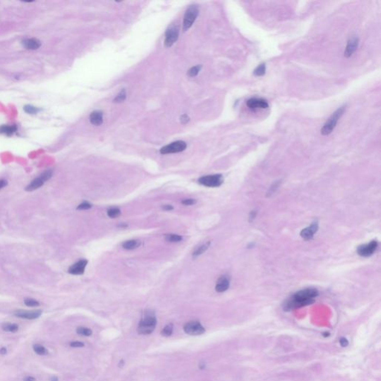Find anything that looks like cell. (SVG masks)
<instances>
[{"instance_id": "277c9868", "label": "cell", "mask_w": 381, "mask_h": 381, "mask_svg": "<svg viewBox=\"0 0 381 381\" xmlns=\"http://www.w3.org/2000/svg\"><path fill=\"white\" fill-rule=\"evenodd\" d=\"M53 175V171L51 169L45 170L42 172L39 177L35 178L34 179L31 181L26 187H25V190L27 191H33V190L38 189L40 187H42L44 185L46 181L49 180Z\"/></svg>"}, {"instance_id": "7402d4cb", "label": "cell", "mask_w": 381, "mask_h": 381, "mask_svg": "<svg viewBox=\"0 0 381 381\" xmlns=\"http://www.w3.org/2000/svg\"><path fill=\"white\" fill-rule=\"evenodd\" d=\"M1 327L4 331L10 332V333H15L19 330V326L13 323H4Z\"/></svg>"}, {"instance_id": "d6986e66", "label": "cell", "mask_w": 381, "mask_h": 381, "mask_svg": "<svg viewBox=\"0 0 381 381\" xmlns=\"http://www.w3.org/2000/svg\"><path fill=\"white\" fill-rule=\"evenodd\" d=\"M16 131L17 127L16 125H1L0 127V133L7 136L13 135Z\"/></svg>"}, {"instance_id": "2e32d148", "label": "cell", "mask_w": 381, "mask_h": 381, "mask_svg": "<svg viewBox=\"0 0 381 381\" xmlns=\"http://www.w3.org/2000/svg\"><path fill=\"white\" fill-rule=\"evenodd\" d=\"M22 44L24 48L28 50L38 49L42 45L40 40L36 38H27L22 40Z\"/></svg>"}, {"instance_id": "1f68e13d", "label": "cell", "mask_w": 381, "mask_h": 381, "mask_svg": "<svg viewBox=\"0 0 381 381\" xmlns=\"http://www.w3.org/2000/svg\"><path fill=\"white\" fill-rule=\"evenodd\" d=\"M24 303H25V304L26 306H28V307H38V306L39 305V301L33 299V298H25V299L24 300Z\"/></svg>"}, {"instance_id": "7bdbcfd3", "label": "cell", "mask_w": 381, "mask_h": 381, "mask_svg": "<svg viewBox=\"0 0 381 381\" xmlns=\"http://www.w3.org/2000/svg\"><path fill=\"white\" fill-rule=\"evenodd\" d=\"M119 226H121V227H126V226H127V224H120Z\"/></svg>"}, {"instance_id": "9c48e42d", "label": "cell", "mask_w": 381, "mask_h": 381, "mask_svg": "<svg viewBox=\"0 0 381 381\" xmlns=\"http://www.w3.org/2000/svg\"><path fill=\"white\" fill-rule=\"evenodd\" d=\"M184 331L192 336H197L205 333V330L203 326L197 321H190L186 323L183 327Z\"/></svg>"}, {"instance_id": "f1b7e54d", "label": "cell", "mask_w": 381, "mask_h": 381, "mask_svg": "<svg viewBox=\"0 0 381 381\" xmlns=\"http://www.w3.org/2000/svg\"><path fill=\"white\" fill-rule=\"evenodd\" d=\"M126 97H127V93H126V91L125 89H123L122 90L120 91L119 93L116 95V97L114 98L113 101L115 103H121V102L124 101V100L126 99Z\"/></svg>"}, {"instance_id": "d4e9b609", "label": "cell", "mask_w": 381, "mask_h": 381, "mask_svg": "<svg viewBox=\"0 0 381 381\" xmlns=\"http://www.w3.org/2000/svg\"><path fill=\"white\" fill-rule=\"evenodd\" d=\"M165 240L168 242H171V243H177V242L181 241L182 240V237L179 235V234H165Z\"/></svg>"}, {"instance_id": "74e56055", "label": "cell", "mask_w": 381, "mask_h": 381, "mask_svg": "<svg viewBox=\"0 0 381 381\" xmlns=\"http://www.w3.org/2000/svg\"><path fill=\"white\" fill-rule=\"evenodd\" d=\"M7 180L5 179H0V190L2 189L3 188H4L5 186H7Z\"/></svg>"}, {"instance_id": "5b68a950", "label": "cell", "mask_w": 381, "mask_h": 381, "mask_svg": "<svg viewBox=\"0 0 381 381\" xmlns=\"http://www.w3.org/2000/svg\"><path fill=\"white\" fill-rule=\"evenodd\" d=\"M223 180V176L221 174H213L206 175L199 178L198 182L200 185L208 188H217L222 185Z\"/></svg>"}, {"instance_id": "8d00e7d4", "label": "cell", "mask_w": 381, "mask_h": 381, "mask_svg": "<svg viewBox=\"0 0 381 381\" xmlns=\"http://www.w3.org/2000/svg\"><path fill=\"white\" fill-rule=\"evenodd\" d=\"M339 342H340V345H342V347H346L347 345H348V341L347 340V339H345V338H343V337L341 338V339H339Z\"/></svg>"}, {"instance_id": "5bb4252c", "label": "cell", "mask_w": 381, "mask_h": 381, "mask_svg": "<svg viewBox=\"0 0 381 381\" xmlns=\"http://www.w3.org/2000/svg\"><path fill=\"white\" fill-rule=\"evenodd\" d=\"M358 45H359V38L356 37V36H353L352 38H350L348 41V43H347L346 47H345L344 56L345 57H350L355 52V51L357 49Z\"/></svg>"}, {"instance_id": "cb8c5ba5", "label": "cell", "mask_w": 381, "mask_h": 381, "mask_svg": "<svg viewBox=\"0 0 381 381\" xmlns=\"http://www.w3.org/2000/svg\"><path fill=\"white\" fill-rule=\"evenodd\" d=\"M107 215L110 218H116L121 215V210L116 207H112V208L107 209Z\"/></svg>"}, {"instance_id": "f35d334b", "label": "cell", "mask_w": 381, "mask_h": 381, "mask_svg": "<svg viewBox=\"0 0 381 381\" xmlns=\"http://www.w3.org/2000/svg\"><path fill=\"white\" fill-rule=\"evenodd\" d=\"M162 208L164 211H171L173 209V207L171 205H164L162 206Z\"/></svg>"}, {"instance_id": "e575fe53", "label": "cell", "mask_w": 381, "mask_h": 381, "mask_svg": "<svg viewBox=\"0 0 381 381\" xmlns=\"http://www.w3.org/2000/svg\"><path fill=\"white\" fill-rule=\"evenodd\" d=\"M70 346L71 347H74V348H80V347H83L84 346V344L83 342H72L70 343Z\"/></svg>"}, {"instance_id": "ba28073f", "label": "cell", "mask_w": 381, "mask_h": 381, "mask_svg": "<svg viewBox=\"0 0 381 381\" xmlns=\"http://www.w3.org/2000/svg\"><path fill=\"white\" fill-rule=\"evenodd\" d=\"M179 28L177 25H172L169 27L164 35V45L170 47L177 41L179 37Z\"/></svg>"}, {"instance_id": "8992f818", "label": "cell", "mask_w": 381, "mask_h": 381, "mask_svg": "<svg viewBox=\"0 0 381 381\" xmlns=\"http://www.w3.org/2000/svg\"><path fill=\"white\" fill-rule=\"evenodd\" d=\"M199 14V9L196 5H190L185 11L183 17L182 29L184 31L188 30L196 20Z\"/></svg>"}, {"instance_id": "484cf974", "label": "cell", "mask_w": 381, "mask_h": 381, "mask_svg": "<svg viewBox=\"0 0 381 381\" xmlns=\"http://www.w3.org/2000/svg\"><path fill=\"white\" fill-rule=\"evenodd\" d=\"M201 68H202V65H196L195 66L191 67L189 70L188 71V75L190 77H195V76L199 74V72L200 71Z\"/></svg>"}, {"instance_id": "9a60e30c", "label": "cell", "mask_w": 381, "mask_h": 381, "mask_svg": "<svg viewBox=\"0 0 381 381\" xmlns=\"http://www.w3.org/2000/svg\"><path fill=\"white\" fill-rule=\"evenodd\" d=\"M230 284V278L228 275H224L220 276L218 278L217 281V284L215 286V289L217 292H222L224 291L227 290Z\"/></svg>"}, {"instance_id": "d590c367", "label": "cell", "mask_w": 381, "mask_h": 381, "mask_svg": "<svg viewBox=\"0 0 381 381\" xmlns=\"http://www.w3.org/2000/svg\"><path fill=\"white\" fill-rule=\"evenodd\" d=\"M180 121L182 124H186L187 122L189 121V117L188 116L187 114H184L180 117Z\"/></svg>"}, {"instance_id": "ffe728a7", "label": "cell", "mask_w": 381, "mask_h": 381, "mask_svg": "<svg viewBox=\"0 0 381 381\" xmlns=\"http://www.w3.org/2000/svg\"><path fill=\"white\" fill-rule=\"evenodd\" d=\"M141 245V241L139 240H126L122 243V247L128 250L137 249Z\"/></svg>"}, {"instance_id": "83f0119b", "label": "cell", "mask_w": 381, "mask_h": 381, "mask_svg": "<svg viewBox=\"0 0 381 381\" xmlns=\"http://www.w3.org/2000/svg\"><path fill=\"white\" fill-rule=\"evenodd\" d=\"M266 72V65L265 63H261L254 70L253 74L256 76H263Z\"/></svg>"}, {"instance_id": "7c38bea8", "label": "cell", "mask_w": 381, "mask_h": 381, "mask_svg": "<svg viewBox=\"0 0 381 381\" xmlns=\"http://www.w3.org/2000/svg\"><path fill=\"white\" fill-rule=\"evenodd\" d=\"M246 106L250 109H266L269 107V103L264 98L252 97L246 101Z\"/></svg>"}, {"instance_id": "f546056e", "label": "cell", "mask_w": 381, "mask_h": 381, "mask_svg": "<svg viewBox=\"0 0 381 381\" xmlns=\"http://www.w3.org/2000/svg\"><path fill=\"white\" fill-rule=\"evenodd\" d=\"M76 331H77V333H78L79 335H82V336H89L92 333V330H91L90 329L85 327H77Z\"/></svg>"}, {"instance_id": "603a6c76", "label": "cell", "mask_w": 381, "mask_h": 381, "mask_svg": "<svg viewBox=\"0 0 381 381\" xmlns=\"http://www.w3.org/2000/svg\"><path fill=\"white\" fill-rule=\"evenodd\" d=\"M33 350L35 353H36L39 355H41V356H45V355H47L48 353V350L45 347L42 346V345H39V344H35V345H33Z\"/></svg>"}, {"instance_id": "44dd1931", "label": "cell", "mask_w": 381, "mask_h": 381, "mask_svg": "<svg viewBox=\"0 0 381 381\" xmlns=\"http://www.w3.org/2000/svg\"><path fill=\"white\" fill-rule=\"evenodd\" d=\"M210 246V242H206V243H204L202 244L199 245V246L196 248V249L193 250V254H192V256L193 257H196L198 256L201 255L202 254H203L207 249H208Z\"/></svg>"}, {"instance_id": "52a82bcc", "label": "cell", "mask_w": 381, "mask_h": 381, "mask_svg": "<svg viewBox=\"0 0 381 381\" xmlns=\"http://www.w3.org/2000/svg\"><path fill=\"white\" fill-rule=\"evenodd\" d=\"M187 147V144L183 141H176L170 144H167L160 149V153L161 154H169V153H176L185 150Z\"/></svg>"}, {"instance_id": "3957f363", "label": "cell", "mask_w": 381, "mask_h": 381, "mask_svg": "<svg viewBox=\"0 0 381 381\" xmlns=\"http://www.w3.org/2000/svg\"><path fill=\"white\" fill-rule=\"evenodd\" d=\"M345 107L346 106L345 105H343V106H340V107L338 108L331 115V116L327 119V121H326L325 124H324L322 128L321 129V134L323 135H327L329 134H330L332 132V131L334 129L335 127H336V124H337L338 121H339V118H341L342 115H343L344 112L345 110Z\"/></svg>"}, {"instance_id": "60d3db41", "label": "cell", "mask_w": 381, "mask_h": 381, "mask_svg": "<svg viewBox=\"0 0 381 381\" xmlns=\"http://www.w3.org/2000/svg\"><path fill=\"white\" fill-rule=\"evenodd\" d=\"M6 353H7V350H6V348H2L0 349V353H1V354H5Z\"/></svg>"}, {"instance_id": "d6a6232c", "label": "cell", "mask_w": 381, "mask_h": 381, "mask_svg": "<svg viewBox=\"0 0 381 381\" xmlns=\"http://www.w3.org/2000/svg\"><path fill=\"white\" fill-rule=\"evenodd\" d=\"M92 207V205L91 203H89V202H86V201H84L82 203H80V205H77V210H87L89 209Z\"/></svg>"}, {"instance_id": "ac0fdd59", "label": "cell", "mask_w": 381, "mask_h": 381, "mask_svg": "<svg viewBox=\"0 0 381 381\" xmlns=\"http://www.w3.org/2000/svg\"><path fill=\"white\" fill-rule=\"evenodd\" d=\"M89 121L95 126H100L103 124V112L100 110H95L89 115Z\"/></svg>"}, {"instance_id": "4dcf8cb0", "label": "cell", "mask_w": 381, "mask_h": 381, "mask_svg": "<svg viewBox=\"0 0 381 381\" xmlns=\"http://www.w3.org/2000/svg\"><path fill=\"white\" fill-rule=\"evenodd\" d=\"M23 109L26 113L31 114V115L36 114L38 112H39V111H40V109L36 107V106H32V105H25V106H24Z\"/></svg>"}, {"instance_id": "30bf717a", "label": "cell", "mask_w": 381, "mask_h": 381, "mask_svg": "<svg viewBox=\"0 0 381 381\" xmlns=\"http://www.w3.org/2000/svg\"><path fill=\"white\" fill-rule=\"evenodd\" d=\"M378 243L377 240H372L370 243L359 246L356 249V252L362 257H369L375 252Z\"/></svg>"}, {"instance_id": "e0dca14e", "label": "cell", "mask_w": 381, "mask_h": 381, "mask_svg": "<svg viewBox=\"0 0 381 381\" xmlns=\"http://www.w3.org/2000/svg\"><path fill=\"white\" fill-rule=\"evenodd\" d=\"M317 229L318 223L317 222H315L310 226L304 228L301 231V236L305 240H310V239L313 238V234L317 231Z\"/></svg>"}, {"instance_id": "ab89813d", "label": "cell", "mask_w": 381, "mask_h": 381, "mask_svg": "<svg viewBox=\"0 0 381 381\" xmlns=\"http://www.w3.org/2000/svg\"><path fill=\"white\" fill-rule=\"evenodd\" d=\"M24 381H36V379L33 377H31V376H28V377L24 378Z\"/></svg>"}, {"instance_id": "8fae6325", "label": "cell", "mask_w": 381, "mask_h": 381, "mask_svg": "<svg viewBox=\"0 0 381 381\" xmlns=\"http://www.w3.org/2000/svg\"><path fill=\"white\" fill-rule=\"evenodd\" d=\"M87 263L88 260L86 259H82V260H78L68 268V272L69 274H71V275H83L84 273Z\"/></svg>"}, {"instance_id": "4316f807", "label": "cell", "mask_w": 381, "mask_h": 381, "mask_svg": "<svg viewBox=\"0 0 381 381\" xmlns=\"http://www.w3.org/2000/svg\"><path fill=\"white\" fill-rule=\"evenodd\" d=\"M173 324H172L171 323H170V324H167V325H166L165 327L162 329V330L161 331V335H162L163 336H165V337H168V336H170V335L172 334V333H173Z\"/></svg>"}, {"instance_id": "6da1fadb", "label": "cell", "mask_w": 381, "mask_h": 381, "mask_svg": "<svg viewBox=\"0 0 381 381\" xmlns=\"http://www.w3.org/2000/svg\"><path fill=\"white\" fill-rule=\"evenodd\" d=\"M318 292L315 288H306L295 292L291 298L286 300L284 304L285 310H291L304 307L314 302V298L318 296Z\"/></svg>"}, {"instance_id": "836d02e7", "label": "cell", "mask_w": 381, "mask_h": 381, "mask_svg": "<svg viewBox=\"0 0 381 381\" xmlns=\"http://www.w3.org/2000/svg\"><path fill=\"white\" fill-rule=\"evenodd\" d=\"M196 202V200L194 199H185L182 201V203L185 205H194Z\"/></svg>"}, {"instance_id": "7a4b0ae2", "label": "cell", "mask_w": 381, "mask_h": 381, "mask_svg": "<svg viewBox=\"0 0 381 381\" xmlns=\"http://www.w3.org/2000/svg\"><path fill=\"white\" fill-rule=\"evenodd\" d=\"M156 325V318L154 313L151 310H147L138 324L137 331L140 334H150L154 330Z\"/></svg>"}, {"instance_id": "4fadbf2b", "label": "cell", "mask_w": 381, "mask_h": 381, "mask_svg": "<svg viewBox=\"0 0 381 381\" xmlns=\"http://www.w3.org/2000/svg\"><path fill=\"white\" fill-rule=\"evenodd\" d=\"M14 315L16 317H19L21 318H25V319H36L39 318L42 314V311L40 310H18L14 312Z\"/></svg>"}, {"instance_id": "b9f144b4", "label": "cell", "mask_w": 381, "mask_h": 381, "mask_svg": "<svg viewBox=\"0 0 381 381\" xmlns=\"http://www.w3.org/2000/svg\"><path fill=\"white\" fill-rule=\"evenodd\" d=\"M51 381H57V378L56 377H51Z\"/></svg>"}]
</instances>
